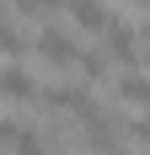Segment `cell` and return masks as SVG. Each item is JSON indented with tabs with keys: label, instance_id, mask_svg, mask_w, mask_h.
Wrapping results in <instances>:
<instances>
[{
	"label": "cell",
	"instance_id": "obj_13",
	"mask_svg": "<svg viewBox=\"0 0 150 155\" xmlns=\"http://www.w3.org/2000/svg\"><path fill=\"white\" fill-rule=\"evenodd\" d=\"M118 155H123V150H118Z\"/></svg>",
	"mask_w": 150,
	"mask_h": 155
},
{
	"label": "cell",
	"instance_id": "obj_2",
	"mask_svg": "<svg viewBox=\"0 0 150 155\" xmlns=\"http://www.w3.org/2000/svg\"><path fill=\"white\" fill-rule=\"evenodd\" d=\"M38 96H43V107H48V112H64V118H80V112L91 107V86H80V80L38 86Z\"/></svg>",
	"mask_w": 150,
	"mask_h": 155
},
{
	"label": "cell",
	"instance_id": "obj_12",
	"mask_svg": "<svg viewBox=\"0 0 150 155\" xmlns=\"http://www.w3.org/2000/svg\"><path fill=\"white\" fill-rule=\"evenodd\" d=\"M134 5H145V11H150V0H134Z\"/></svg>",
	"mask_w": 150,
	"mask_h": 155
},
{
	"label": "cell",
	"instance_id": "obj_11",
	"mask_svg": "<svg viewBox=\"0 0 150 155\" xmlns=\"http://www.w3.org/2000/svg\"><path fill=\"white\" fill-rule=\"evenodd\" d=\"M134 38H139V70H145V75H150V21H145V27L134 32Z\"/></svg>",
	"mask_w": 150,
	"mask_h": 155
},
{
	"label": "cell",
	"instance_id": "obj_8",
	"mask_svg": "<svg viewBox=\"0 0 150 155\" xmlns=\"http://www.w3.org/2000/svg\"><path fill=\"white\" fill-rule=\"evenodd\" d=\"M75 64H80V86H91V80H107V75H113V64H107L102 48H80V54H75Z\"/></svg>",
	"mask_w": 150,
	"mask_h": 155
},
{
	"label": "cell",
	"instance_id": "obj_1",
	"mask_svg": "<svg viewBox=\"0 0 150 155\" xmlns=\"http://www.w3.org/2000/svg\"><path fill=\"white\" fill-rule=\"evenodd\" d=\"M32 54H38L43 64H54V70H70L75 54H80V43H75L59 21H43V27H38V38H32Z\"/></svg>",
	"mask_w": 150,
	"mask_h": 155
},
{
	"label": "cell",
	"instance_id": "obj_10",
	"mask_svg": "<svg viewBox=\"0 0 150 155\" xmlns=\"http://www.w3.org/2000/svg\"><path fill=\"white\" fill-rule=\"evenodd\" d=\"M64 11V0H11V16H32V21H54Z\"/></svg>",
	"mask_w": 150,
	"mask_h": 155
},
{
	"label": "cell",
	"instance_id": "obj_4",
	"mask_svg": "<svg viewBox=\"0 0 150 155\" xmlns=\"http://www.w3.org/2000/svg\"><path fill=\"white\" fill-rule=\"evenodd\" d=\"M64 11H70L75 32H107V21H113V11L102 0H64Z\"/></svg>",
	"mask_w": 150,
	"mask_h": 155
},
{
	"label": "cell",
	"instance_id": "obj_6",
	"mask_svg": "<svg viewBox=\"0 0 150 155\" xmlns=\"http://www.w3.org/2000/svg\"><path fill=\"white\" fill-rule=\"evenodd\" d=\"M118 102H129L134 112H150V75L145 70H123L118 75Z\"/></svg>",
	"mask_w": 150,
	"mask_h": 155
},
{
	"label": "cell",
	"instance_id": "obj_9",
	"mask_svg": "<svg viewBox=\"0 0 150 155\" xmlns=\"http://www.w3.org/2000/svg\"><path fill=\"white\" fill-rule=\"evenodd\" d=\"M11 155H54V150H48V134H43V128H22V123H16Z\"/></svg>",
	"mask_w": 150,
	"mask_h": 155
},
{
	"label": "cell",
	"instance_id": "obj_5",
	"mask_svg": "<svg viewBox=\"0 0 150 155\" xmlns=\"http://www.w3.org/2000/svg\"><path fill=\"white\" fill-rule=\"evenodd\" d=\"M0 96H5V102H32V96H38V80L11 59V64H0Z\"/></svg>",
	"mask_w": 150,
	"mask_h": 155
},
{
	"label": "cell",
	"instance_id": "obj_7",
	"mask_svg": "<svg viewBox=\"0 0 150 155\" xmlns=\"http://www.w3.org/2000/svg\"><path fill=\"white\" fill-rule=\"evenodd\" d=\"M0 54H5V59H22V54H27V38H22V27H16V16L5 11V5H0Z\"/></svg>",
	"mask_w": 150,
	"mask_h": 155
},
{
	"label": "cell",
	"instance_id": "obj_3",
	"mask_svg": "<svg viewBox=\"0 0 150 155\" xmlns=\"http://www.w3.org/2000/svg\"><path fill=\"white\" fill-rule=\"evenodd\" d=\"M102 54H107V64H123V70H134V64H139V38H134V27H123V21H107V32H102Z\"/></svg>",
	"mask_w": 150,
	"mask_h": 155
}]
</instances>
